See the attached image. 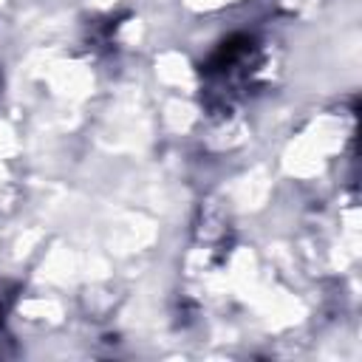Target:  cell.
Returning a JSON list of instances; mask_svg holds the SVG:
<instances>
[{"label": "cell", "mask_w": 362, "mask_h": 362, "mask_svg": "<svg viewBox=\"0 0 362 362\" xmlns=\"http://www.w3.org/2000/svg\"><path fill=\"white\" fill-rule=\"evenodd\" d=\"M249 45H252V42H249V37H243V34H235V37L223 40V42L218 45V51L209 57V62H206V71L229 68L232 62H238V59L246 54V48H249Z\"/></svg>", "instance_id": "6da1fadb"}]
</instances>
